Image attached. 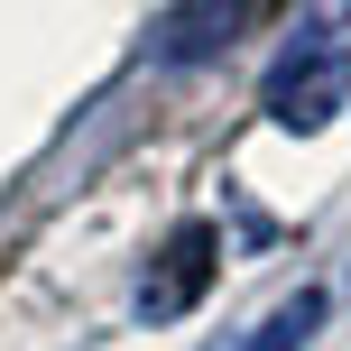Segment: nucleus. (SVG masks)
<instances>
[{"instance_id": "nucleus-1", "label": "nucleus", "mask_w": 351, "mask_h": 351, "mask_svg": "<svg viewBox=\"0 0 351 351\" xmlns=\"http://www.w3.org/2000/svg\"><path fill=\"white\" fill-rule=\"evenodd\" d=\"M213 259H222V241H213V222H185V231L167 241L158 278L139 287V315H148V324H176V315H185V305H194V296L213 287Z\"/></svg>"}, {"instance_id": "nucleus-2", "label": "nucleus", "mask_w": 351, "mask_h": 351, "mask_svg": "<svg viewBox=\"0 0 351 351\" xmlns=\"http://www.w3.org/2000/svg\"><path fill=\"white\" fill-rule=\"evenodd\" d=\"M268 121H278V130H324V121H333V47H324V37H305V47L278 65Z\"/></svg>"}, {"instance_id": "nucleus-3", "label": "nucleus", "mask_w": 351, "mask_h": 351, "mask_svg": "<svg viewBox=\"0 0 351 351\" xmlns=\"http://www.w3.org/2000/svg\"><path fill=\"white\" fill-rule=\"evenodd\" d=\"M315 324H324V287H296V296H278V305L259 315V333H241L231 351H296Z\"/></svg>"}]
</instances>
